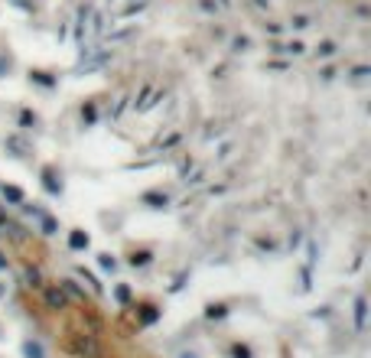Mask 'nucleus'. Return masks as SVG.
I'll return each mask as SVG.
<instances>
[{
	"instance_id": "f257e3e1",
	"label": "nucleus",
	"mask_w": 371,
	"mask_h": 358,
	"mask_svg": "<svg viewBox=\"0 0 371 358\" xmlns=\"http://www.w3.org/2000/svg\"><path fill=\"white\" fill-rule=\"evenodd\" d=\"M68 348H72L75 355H82V358H104V355H101V348H98V342H95L91 335H72Z\"/></svg>"
},
{
	"instance_id": "f03ea898",
	"label": "nucleus",
	"mask_w": 371,
	"mask_h": 358,
	"mask_svg": "<svg viewBox=\"0 0 371 358\" xmlns=\"http://www.w3.org/2000/svg\"><path fill=\"white\" fill-rule=\"evenodd\" d=\"M68 244H72V251H82V248H88V235L85 231H72V235H68Z\"/></svg>"
},
{
	"instance_id": "7ed1b4c3",
	"label": "nucleus",
	"mask_w": 371,
	"mask_h": 358,
	"mask_svg": "<svg viewBox=\"0 0 371 358\" xmlns=\"http://www.w3.org/2000/svg\"><path fill=\"white\" fill-rule=\"evenodd\" d=\"M365 309H368L365 297H358L355 300V322H358V329H365Z\"/></svg>"
},
{
	"instance_id": "20e7f679",
	"label": "nucleus",
	"mask_w": 371,
	"mask_h": 358,
	"mask_svg": "<svg viewBox=\"0 0 371 358\" xmlns=\"http://www.w3.org/2000/svg\"><path fill=\"white\" fill-rule=\"evenodd\" d=\"M46 303H49L52 309H62V306H65V297H62L59 290H49V293H46Z\"/></svg>"
},
{
	"instance_id": "39448f33",
	"label": "nucleus",
	"mask_w": 371,
	"mask_h": 358,
	"mask_svg": "<svg viewBox=\"0 0 371 358\" xmlns=\"http://www.w3.org/2000/svg\"><path fill=\"white\" fill-rule=\"evenodd\" d=\"M23 352H26V358H42V345L39 342H26Z\"/></svg>"
},
{
	"instance_id": "423d86ee",
	"label": "nucleus",
	"mask_w": 371,
	"mask_h": 358,
	"mask_svg": "<svg viewBox=\"0 0 371 358\" xmlns=\"http://www.w3.org/2000/svg\"><path fill=\"white\" fill-rule=\"evenodd\" d=\"M150 261V251H134V254H130V264L134 267H144Z\"/></svg>"
},
{
	"instance_id": "0eeeda50",
	"label": "nucleus",
	"mask_w": 371,
	"mask_h": 358,
	"mask_svg": "<svg viewBox=\"0 0 371 358\" xmlns=\"http://www.w3.org/2000/svg\"><path fill=\"white\" fill-rule=\"evenodd\" d=\"M140 309H144V312H140V322H144V326H150V322L156 319V309H153V306H140Z\"/></svg>"
},
{
	"instance_id": "6e6552de",
	"label": "nucleus",
	"mask_w": 371,
	"mask_h": 358,
	"mask_svg": "<svg viewBox=\"0 0 371 358\" xmlns=\"http://www.w3.org/2000/svg\"><path fill=\"white\" fill-rule=\"evenodd\" d=\"M144 202H156L153 209H160V205H166V195H160V192H147V195H144Z\"/></svg>"
},
{
	"instance_id": "1a4fd4ad",
	"label": "nucleus",
	"mask_w": 371,
	"mask_h": 358,
	"mask_svg": "<svg viewBox=\"0 0 371 358\" xmlns=\"http://www.w3.org/2000/svg\"><path fill=\"white\" fill-rule=\"evenodd\" d=\"M231 352H235V358H251V348H247V345H235Z\"/></svg>"
},
{
	"instance_id": "9d476101",
	"label": "nucleus",
	"mask_w": 371,
	"mask_h": 358,
	"mask_svg": "<svg viewBox=\"0 0 371 358\" xmlns=\"http://www.w3.org/2000/svg\"><path fill=\"white\" fill-rule=\"evenodd\" d=\"M4 195H7V199H13V202H20V199H23V192H20V189H13V186H10V189H4Z\"/></svg>"
},
{
	"instance_id": "9b49d317",
	"label": "nucleus",
	"mask_w": 371,
	"mask_h": 358,
	"mask_svg": "<svg viewBox=\"0 0 371 358\" xmlns=\"http://www.w3.org/2000/svg\"><path fill=\"white\" fill-rule=\"evenodd\" d=\"M225 316V306H208V319H222Z\"/></svg>"
},
{
	"instance_id": "f8f14e48",
	"label": "nucleus",
	"mask_w": 371,
	"mask_h": 358,
	"mask_svg": "<svg viewBox=\"0 0 371 358\" xmlns=\"http://www.w3.org/2000/svg\"><path fill=\"white\" fill-rule=\"evenodd\" d=\"M42 228H46V235H56V221L52 218H42Z\"/></svg>"
},
{
	"instance_id": "ddd939ff",
	"label": "nucleus",
	"mask_w": 371,
	"mask_h": 358,
	"mask_svg": "<svg viewBox=\"0 0 371 358\" xmlns=\"http://www.w3.org/2000/svg\"><path fill=\"white\" fill-rule=\"evenodd\" d=\"M101 267H108V271H114V257H111V254H101Z\"/></svg>"
},
{
	"instance_id": "4468645a",
	"label": "nucleus",
	"mask_w": 371,
	"mask_h": 358,
	"mask_svg": "<svg viewBox=\"0 0 371 358\" xmlns=\"http://www.w3.org/2000/svg\"><path fill=\"white\" fill-rule=\"evenodd\" d=\"M0 293H4V286H0Z\"/></svg>"
}]
</instances>
